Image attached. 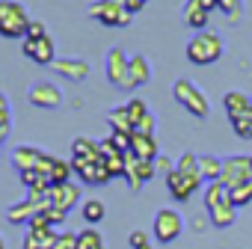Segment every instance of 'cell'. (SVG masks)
I'll return each instance as SVG.
<instances>
[{
	"mask_svg": "<svg viewBox=\"0 0 252 249\" xmlns=\"http://www.w3.org/2000/svg\"><path fill=\"white\" fill-rule=\"evenodd\" d=\"M205 208H208V217H211L214 228H228L237 219V208L231 205L228 190L220 181H214V184L205 187Z\"/></svg>",
	"mask_w": 252,
	"mask_h": 249,
	"instance_id": "1",
	"label": "cell"
},
{
	"mask_svg": "<svg viewBox=\"0 0 252 249\" xmlns=\"http://www.w3.org/2000/svg\"><path fill=\"white\" fill-rule=\"evenodd\" d=\"M222 51H225L222 36H220V33H211V30L196 33V36L187 42V48H184V54H187V60H190L193 65H211V62H217V60L222 57Z\"/></svg>",
	"mask_w": 252,
	"mask_h": 249,
	"instance_id": "2",
	"label": "cell"
},
{
	"mask_svg": "<svg viewBox=\"0 0 252 249\" xmlns=\"http://www.w3.org/2000/svg\"><path fill=\"white\" fill-rule=\"evenodd\" d=\"M30 21L33 18L18 0H0V36L3 39H24Z\"/></svg>",
	"mask_w": 252,
	"mask_h": 249,
	"instance_id": "3",
	"label": "cell"
},
{
	"mask_svg": "<svg viewBox=\"0 0 252 249\" xmlns=\"http://www.w3.org/2000/svg\"><path fill=\"white\" fill-rule=\"evenodd\" d=\"M172 95H175V101L190 113V116H196V119H205L208 113H211V104H208V95L193 83V80H187V77H181V80H175V86H172Z\"/></svg>",
	"mask_w": 252,
	"mask_h": 249,
	"instance_id": "4",
	"label": "cell"
},
{
	"mask_svg": "<svg viewBox=\"0 0 252 249\" xmlns=\"http://www.w3.org/2000/svg\"><path fill=\"white\" fill-rule=\"evenodd\" d=\"M86 15L101 21L104 27H128L134 21V12H128L119 0H95V3L86 9Z\"/></svg>",
	"mask_w": 252,
	"mask_h": 249,
	"instance_id": "5",
	"label": "cell"
},
{
	"mask_svg": "<svg viewBox=\"0 0 252 249\" xmlns=\"http://www.w3.org/2000/svg\"><path fill=\"white\" fill-rule=\"evenodd\" d=\"M152 231H155L158 243H172V240H178L181 231H184V217H181L178 211H172V208H160V211L155 214Z\"/></svg>",
	"mask_w": 252,
	"mask_h": 249,
	"instance_id": "6",
	"label": "cell"
},
{
	"mask_svg": "<svg viewBox=\"0 0 252 249\" xmlns=\"http://www.w3.org/2000/svg\"><path fill=\"white\" fill-rule=\"evenodd\" d=\"M27 101L33 107H42V110H57V107H63L65 95L54 80H39V83H33L27 89Z\"/></svg>",
	"mask_w": 252,
	"mask_h": 249,
	"instance_id": "7",
	"label": "cell"
},
{
	"mask_svg": "<svg viewBox=\"0 0 252 249\" xmlns=\"http://www.w3.org/2000/svg\"><path fill=\"white\" fill-rule=\"evenodd\" d=\"M128 68H131V57L125 54L119 45L107 51V60H104V71H107V80L113 86H122L128 89Z\"/></svg>",
	"mask_w": 252,
	"mask_h": 249,
	"instance_id": "8",
	"label": "cell"
},
{
	"mask_svg": "<svg viewBox=\"0 0 252 249\" xmlns=\"http://www.w3.org/2000/svg\"><path fill=\"white\" fill-rule=\"evenodd\" d=\"M249 178H252V163H249V157H243V155H231V157L222 160L220 184H222L225 190H231V187H237V184H243V181H249Z\"/></svg>",
	"mask_w": 252,
	"mask_h": 249,
	"instance_id": "9",
	"label": "cell"
},
{
	"mask_svg": "<svg viewBox=\"0 0 252 249\" xmlns=\"http://www.w3.org/2000/svg\"><path fill=\"white\" fill-rule=\"evenodd\" d=\"M71 169L74 175H80L83 184H107L113 175L107 169V160H86V157H71Z\"/></svg>",
	"mask_w": 252,
	"mask_h": 249,
	"instance_id": "10",
	"label": "cell"
},
{
	"mask_svg": "<svg viewBox=\"0 0 252 249\" xmlns=\"http://www.w3.org/2000/svg\"><path fill=\"white\" fill-rule=\"evenodd\" d=\"M21 51L27 60L39 62V65H54L57 60V48H54V39L51 36H42V39H21Z\"/></svg>",
	"mask_w": 252,
	"mask_h": 249,
	"instance_id": "11",
	"label": "cell"
},
{
	"mask_svg": "<svg viewBox=\"0 0 252 249\" xmlns=\"http://www.w3.org/2000/svg\"><path fill=\"white\" fill-rule=\"evenodd\" d=\"M217 9V0H187L184 3V21L187 27L193 30H208V21H211V12Z\"/></svg>",
	"mask_w": 252,
	"mask_h": 249,
	"instance_id": "12",
	"label": "cell"
},
{
	"mask_svg": "<svg viewBox=\"0 0 252 249\" xmlns=\"http://www.w3.org/2000/svg\"><path fill=\"white\" fill-rule=\"evenodd\" d=\"M202 187V178L199 175H184V172H172V175H166V190H169V196L175 199V202H187L196 190Z\"/></svg>",
	"mask_w": 252,
	"mask_h": 249,
	"instance_id": "13",
	"label": "cell"
},
{
	"mask_svg": "<svg viewBox=\"0 0 252 249\" xmlns=\"http://www.w3.org/2000/svg\"><path fill=\"white\" fill-rule=\"evenodd\" d=\"M51 68H54L57 74H63L65 80H74V83L86 80V74H89V62L80 60V57H63V60H54Z\"/></svg>",
	"mask_w": 252,
	"mask_h": 249,
	"instance_id": "14",
	"label": "cell"
},
{
	"mask_svg": "<svg viewBox=\"0 0 252 249\" xmlns=\"http://www.w3.org/2000/svg\"><path fill=\"white\" fill-rule=\"evenodd\" d=\"M51 202H54V208H60V211H71L77 202H80V187L77 184H54L51 187Z\"/></svg>",
	"mask_w": 252,
	"mask_h": 249,
	"instance_id": "15",
	"label": "cell"
},
{
	"mask_svg": "<svg viewBox=\"0 0 252 249\" xmlns=\"http://www.w3.org/2000/svg\"><path fill=\"white\" fill-rule=\"evenodd\" d=\"M152 80V65L143 54H134L131 57V68H128V89H137V86H146Z\"/></svg>",
	"mask_w": 252,
	"mask_h": 249,
	"instance_id": "16",
	"label": "cell"
},
{
	"mask_svg": "<svg viewBox=\"0 0 252 249\" xmlns=\"http://www.w3.org/2000/svg\"><path fill=\"white\" fill-rule=\"evenodd\" d=\"M131 152L140 157V160H158L160 157V146L155 137H146V134H134L131 137Z\"/></svg>",
	"mask_w": 252,
	"mask_h": 249,
	"instance_id": "17",
	"label": "cell"
},
{
	"mask_svg": "<svg viewBox=\"0 0 252 249\" xmlns=\"http://www.w3.org/2000/svg\"><path fill=\"white\" fill-rule=\"evenodd\" d=\"M36 214H39V208H36L33 202L21 199V202H15V205L6 208V222H9V225H30V219H33Z\"/></svg>",
	"mask_w": 252,
	"mask_h": 249,
	"instance_id": "18",
	"label": "cell"
},
{
	"mask_svg": "<svg viewBox=\"0 0 252 249\" xmlns=\"http://www.w3.org/2000/svg\"><path fill=\"white\" fill-rule=\"evenodd\" d=\"M249 104H252V98H246V95H243V92H237V89L225 92V98H222V107H225L228 119L246 116V113H249Z\"/></svg>",
	"mask_w": 252,
	"mask_h": 249,
	"instance_id": "19",
	"label": "cell"
},
{
	"mask_svg": "<svg viewBox=\"0 0 252 249\" xmlns=\"http://www.w3.org/2000/svg\"><path fill=\"white\" fill-rule=\"evenodd\" d=\"M39 155H42V149H36V146H18V149H15V155H12V163H15V169H18V172L36 169Z\"/></svg>",
	"mask_w": 252,
	"mask_h": 249,
	"instance_id": "20",
	"label": "cell"
},
{
	"mask_svg": "<svg viewBox=\"0 0 252 249\" xmlns=\"http://www.w3.org/2000/svg\"><path fill=\"white\" fill-rule=\"evenodd\" d=\"M71 157H86V160H104L101 157V149H98V140H89V137H77L71 143Z\"/></svg>",
	"mask_w": 252,
	"mask_h": 249,
	"instance_id": "21",
	"label": "cell"
},
{
	"mask_svg": "<svg viewBox=\"0 0 252 249\" xmlns=\"http://www.w3.org/2000/svg\"><path fill=\"white\" fill-rule=\"evenodd\" d=\"M199 175H202V181H208V184L220 181V175H222V160L214 157V155H199Z\"/></svg>",
	"mask_w": 252,
	"mask_h": 249,
	"instance_id": "22",
	"label": "cell"
},
{
	"mask_svg": "<svg viewBox=\"0 0 252 249\" xmlns=\"http://www.w3.org/2000/svg\"><path fill=\"white\" fill-rule=\"evenodd\" d=\"M107 122H110V131H122V134H134V122L128 116V110H125V104L113 107L107 113Z\"/></svg>",
	"mask_w": 252,
	"mask_h": 249,
	"instance_id": "23",
	"label": "cell"
},
{
	"mask_svg": "<svg viewBox=\"0 0 252 249\" xmlns=\"http://www.w3.org/2000/svg\"><path fill=\"white\" fill-rule=\"evenodd\" d=\"M80 214H83V219H86L89 225H95V222H101V219L107 217V205H104L101 199H86V202L80 205Z\"/></svg>",
	"mask_w": 252,
	"mask_h": 249,
	"instance_id": "24",
	"label": "cell"
},
{
	"mask_svg": "<svg viewBox=\"0 0 252 249\" xmlns=\"http://www.w3.org/2000/svg\"><path fill=\"white\" fill-rule=\"evenodd\" d=\"M77 249H104V237L95 225L77 231Z\"/></svg>",
	"mask_w": 252,
	"mask_h": 249,
	"instance_id": "25",
	"label": "cell"
},
{
	"mask_svg": "<svg viewBox=\"0 0 252 249\" xmlns=\"http://www.w3.org/2000/svg\"><path fill=\"white\" fill-rule=\"evenodd\" d=\"M228 199H231V205H234V208L249 205V202H252V178H249V181H243V184H237V187H231V190H228Z\"/></svg>",
	"mask_w": 252,
	"mask_h": 249,
	"instance_id": "26",
	"label": "cell"
},
{
	"mask_svg": "<svg viewBox=\"0 0 252 249\" xmlns=\"http://www.w3.org/2000/svg\"><path fill=\"white\" fill-rule=\"evenodd\" d=\"M217 9H220L231 24H237L240 15H243V0H217Z\"/></svg>",
	"mask_w": 252,
	"mask_h": 249,
	"instance_id": "27",
	"label": "cell"
},
{
	"mask_svg": "<svg viewBox=\"0 0 252 249\" xmlns=\"http://www.w3.org/2000/svg\"><path fill=\"white\" fill-rule=\"evenodd\" d=\"M71 175H74L71 160H60V157H57V163H54V169H51V184H68Z\"/></svg>",
	"mask_w": 252,
	"mask_h": 249,
	"instance_id": "28",
	"label": "cell"
},
{
	"mask_svg": "<svg viewBox=\"0 0 252 249\" xmlns=\"http://www.w3.org/2000/svg\"><path fill=\"white\" fill-rule=\"evenodd\" d=\"M175 169H178V172H184V175H199V155L184 152V155L175 160ZM199 178H202V175H199Z\"/></svg>",
	"mask_w": 252,
	"mask_h": 249,
	"instance_id": "29",
	"label": "cell"
},
{
	"mask_svg": "<svg viewBox=\"0 0 252 249\" xmlns=\"http://www.w3.org/2000/svg\"><path fill=\"white\" fill-rule=\"evenodd\" d=\"M125 110H128V116H131V122H134V128H137V124H140V119H146L152 110L146 107V101L143 98H131L128 104H125Z\"/></svg>",
	"mask_w": 252,
	"mask_h": 249,
	"instance_id": "30",
	"label": "cell"
},
{
	"mask_svg": "<svg viewBox=\"0 0 252 249\" xmlns=\"http://www.w3.org/2000/svg\"><path fill=\"white\" fill-rule=\"evenodd\" d=\"M231 128H234V134H237L240 140H252V119H249V116L231 119Z\"/></svg>",
	"mask_w": 252,
	"mask_h": 249,
	"instance_id": "31",
	"label": "cell"
},
{
	"mask_svg": "<svg viewBox=\"0 0 252 249\" xmlns=\"http://www.w3.org/2000/svg\"><path fill=\"white\" fill-rule=\"evenodd\" d=\"M155 128H158V119H155V113H149L146 119H140V124L134 128V134H146V137H155Z\"/></svg>",
	"mask_w": 252,
	"mask_h": 249,
	"instance_id": "32",
	"label": "cell"
},
{
	"mask_svg": "<svg viewBox=\"0 0 252 249\" xmlns=\"http://www.w3.org/2000/svg\"><path fill=\"white\" fill-rule=\"evenodd\" d=\"M131 137L134 134H122V131H110V143L119 149V152H131Z\"/></svg>",
	"mask_w": 252,
	"mask_h": 249,
	"instance_id": "33",
	"label": "cell"
},
{
	"mask_svg": "<svg viewBox=\"0 0 252 249\" xmlns=\"http://www.w3.org/2000/svg\"><path fill=\"white\" fill-rule=\"evenodd\" d=\"M104 160H107V169H110L113 178H122L125 175V157L122 155H113V157H104Z\"/></svg>",
	"mask_w": 252,
	"mask_h": 249,
	"instance_id": "34",
	"label": "cell"
},
{
	"mask_svg": "<svg viewBox=\"0 0 252 249\" xmlns=\"http://www.w3.org/2000/svg\"><path fill=\"white\" fill-rule=\"evenodd\" d=\"M48 228H54V225H51V219L45 217V211H39V214L30 219V225H27V231H48Z\"/></svg>",
	"mask_w": 252,
	"mask_h": 249,
	"instance_id": "35",
	"label": "cell"
},
{
	"mask_svg": "<svg viewBox=\"0 0 252 249\" xmlns=\"http://www.w3.org/2000/svg\"><path fill=\"white\" fill-rule=\"evenodd\" d=\"M54 249H77V234L74 231H63L57 237V246Z\"/></svg>",
	"mask_w": 252,
	"mask_h": 249,
	"instance_id": "36",
	"label": "cell"
},
{
	"mask_svg": "<svg viewBox=\"0 0 252 249\" xmlns=\"http://www.w3.org/2000/svg\"><path fill=\"white\" fill-rule=\"evenodd\" d=\"M155 172H158V175H172V172H175V163H172L169 157L160 155V157L155 160Z\"/></svg>",
	"mask_w": 252,
	"mask_h": 249,
	"instance_id": "37",
	"label": "cell"
},
{
	"mask_svg": "<svg viewBox=\"0 0 252 249\" xmlns=\"http://www.w3.org/2000/svg\"><path fill=\"white\" fill-rule=\"evenodd\" d=\"M128 243H131V249H146V246H152V243H149V234H146V231H131Z\"/></svg>",
	"mask_w": 252,
	"mask_h": 249,
	"instance_id": "38",
	"label": "cell"
},
{
	"mask_svg": "<svg viewBox=\"0 0 252 249\" xmlns=\"http://www.w3.org/2000/svg\"><path fill=\"white\" fill-rule=\"evenodd\" d=\"M42 36H48V30H45V24H42V21H36V18H33V21H30V27H27V36H24V39H42Z\"/></svg>",
	"mask_w": 252,
	"mask_h": 249,
	"instance_id": "39",
	"label": "cell"
},
{
	"mask_svg": "<svg viewBox=\"0 0 252 249\" xmlns=\"http://www.w3.org/2000/svg\"><path fill=\"white\" fill-rule=\"evenodd\" d=\"M45 217H48V219H51V225H57V222H65V217H68V214H65V211H60V208H54V205H51V208H48V211H45Z\"/></svg>",
	"mask_w": 252,
	"mask_h": 249,
	"instance_id": "40",
	"label": "cell"
},
{
	"mask_svg": "<svg viewBox=\"0 0 252 249\" xmlns=\"http://www.w3.org/2000/svg\"><path fill=\"white\" fill-rule=\"evenodd\" d=\"M119 3H122L125 9H128V12H134V15H137V12H140L146 3H149V0H119Z\"/></svg>",
	"mask_w": 252,
	"mask_h": 249,
	"instance_id": "41",
	"label": "cell"
},
{
	"mask_svg": "<svg viewBox=\"0 0 252 249\" xmlns=\"http://www.w3.org/2000/svg\"><path fill=\"white\" fill-rule=\"evenodd\" d=\"M24 249H42V246H39V234H36V231H27V234H24Z\"/></svg>",
	"mask_w": 252,
	"mask_h": 249,
	"instance_id": "42",
	"label": "cell"
},
{
	"mask_svg": "<svg viewBox=\"0 0 252 249\" xmlns=\"http://www.w3.org/2000/svg\"><path fill=\"white\" fill-rule=\"evenodd\" d=\"M0 128H9V110H0Z\"/></svg>",
	"mask_w": 252,
	"mask_h": 249,
	"instance_id": "43",
	"label": "cell"
},
{
	"mask_svg": "<svg viewBox=\"0 0 252 249\" xmlns=\"http://www.w3.org/2000/svg\"><path fill=\"white\" fill-rule=\"evenodd\" d=\"M0 110H9V98L3 92H0Z\"/></svg>",
	"mask_w": 252,
	"mask_h": 249,
	"instance_id": "44",
	"label": "cell"
},
{
	"mask_svg": "<svg viewBox=\"0 0 252 249\" xmlns=\"http://www.w3.org/2000/svg\"><path fill=\"white\" fill-rule=\"evenodd\" d=\"M6 137H9V128H0V143H3Z\"/></svg>",
	"mask_w": 252,
	"mask_h": 249,
	"instance_id": "45",
	"label": "cell"
},
{
	"mask_svg": "<svg viewBox=\"0 0 252 249\" xmlns=\"http://www.w3.org/2000/svg\"><path fill=\"white\" fill-rule=\"evenodd\" d=\"M0 249H6V240H3V234H0Z\"/></svg>",
	"mask_w": 252,
	"mask_h": 249,
	"instance_id": "46",
	"label": "cell"
},
{
	"mask_svg": "<svg viewBox=\"0 0 252 249\" xmlns=\"http://www.w3.org/2000/svg\"><path fill=\"white\" fill-rule=\"evenodd\" d=\"M246 116H249V119H252V104H249V113H246Z\"/></svg>",
	"mask_w": 252,
	"mask_h": 249,
	"instance_id": "47",
	"label": "cell"
},
{
	"mask_svg": "<svg viewBox=\"0 0 252 249\" xmlns=\"http://www.w3.org/2000/svg\"><path fill=\"white\" fill-rule=\"evenodd\" d=\"M249 163H252V155H249Z\"/></svg>",
	"mask_w": 252,
	"mask_h": 249,
	"instance_id": "48",
	"label": "cell"
},
{
	"mask_svg": "<svg viewBox=\"0 0 252 249\" xmlns=\"http://www.w3.org/2000/svg\"><path fill=\"white\" fill-rule=\"evenodd\" d=\"M146 249H152V246H146Z\"/></svg>",
	"mask_w": 252,
	"mask_h": 249,
	"instance_id": "49",
	"label": "cell"
}]
</instances>
